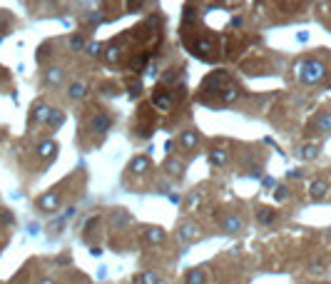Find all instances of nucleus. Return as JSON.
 <instances>
[{
  "mask_svg": "<svg viewBox=\"0 0 331 284\" xmlns=\"http://www.w3.org/2000/svg\"><path fill=\"white\" fill-rule=\"evenodd\" d=\"M35 210H40L43 214H53L60 210V195H58V190H48V192H43L38 200H35Z\"/></svg>",
  "mask_w": 331,
  "mask_h": 284,
  "instance_id": "obj_3",
  "label": "nucleus"
},
{
  "mask_svg": "<svg viewBox=\"0 0 331 284\" xmlns=\"http://www.w3.org/2000/svg\"><path fill=\"white\" fill-rule=\"evenodd\" d=\"M58 152H60V145L53 140V137H48V140H43L38 145V157H40L45 165H50V162L58 157Z\"/></svg>",
  "mask_w": 331,
  "mask_h": 284,
  "instance_id": "obj_10",
  "label": "nucleus"
},
{
  "mask_svg": "<svg viewBox=\"0 0 331 284\" xmlns=\"http://www.w3.org/2000/svg\"><path fill=\"white\" fill-rule=\"evenodd\" d=\"M110 65H115L117 60H120V48L117 45H110V48H105V55H102Z\"/></svg>",
  "mask_w": 331,
  "mask_h": 284,
  "instance_id": "obj_27",
  "label": "nucleus"
},
{
  "mask_svg": "<svg viewBox=\"0 0 331 284\" xmlns=\"http://www.w3.org/2000/svg\"><path fill=\"white\" fill-rule=\"evenodd\" d=\"M301 175H304V172H301V170H291V172H289V177H291V180H299V177H301Z\"/></svg>",
  "mask_w": 331,
  "mask_h": 284,
  "instance_id": "obj_33",
  "label": "nucleus"
},
{
  "mask_svg": "<svg viewBox=\"0 0 331 284\" xmlns=\"http://www.w3.org/2000/svg\"><path fill=\"white\" fill-rule=\"evenodd\" d=\"M199 202H202V195H199V192H190V200H187V212H192Z\"/></svg>",
  "mask_w": 331,
  "mask_h": 284,
  "instance_id": "obj_29",
  "label": "nucleus"
},
{
  "mask_svg": "<svg viewBox=\"0 0 331 284\" xmlns=\"http://www.w3.org/2000/svg\"><path fill=\"white\" fill-rule=\"evenodd\" d=\"M139 90H142V85H139V82H130V95L137 97V95H139Z\"/></svg>",
  "mask_w": 331,
  "mask_h": 284,
  "instance_id": "obj_32",
  "label": "nucleus"
},
{
  "mask_svg": "<svg viewBox=\"0 0 331 284\" xmlns=\"http://www.w3.org/2000/svg\"><path fill=\"white\" fill-rule=\"evenodd\" d=\"M157 284H167V282H164V279H159V282H157Z\"/></svg>",
  "mask_w": 331,
  "mask_h": 284,
  "instance_id": "obj_36",
  "label": "nucleus"
},
{
  "mask_svg": "<svg viewBox=\"0 0 331 284\" xmlns=\"http://www.w3.org/2000/svg\"><path fill=\"white\" fill-rule=\"evenodd\" d=\"M0 222H3V224H13V214H10V210H0Z\"/></svg>",
  "mask_w": 331,
  "mask_h": 284,
  "instance_id": "obj_31",
  "label": "nucleus"
},
{
  "mask_svg": "<svg viewBox=\"0 0 331 284\" xmlns=\"http://www.w3.org/2000/svg\"><path fill=\"white\" fill-rule=\"evenodd\" d=\"M50 110H53V107H50L45 100H35L33 107H30V117H28V120H30V127H35V125H38V127H40V125H48Z\"/></svg>",
  "mask_w": 331,
  "mask_h": 284,
  "instance_id": "obj_4",
  "label": "nucleus"
},
{
  "mask_svg": "<svg viewBox=\"0 0 331 284\" xmlns=\"http://www.w3.org/2000/svg\"><path fill=\"white\" fill-rule=\"evenodd\" d=\"M164 239H167V232L159 224H144L142 227V242L144 244L157 247V244H164Z\"/></svg>",
  "mask_w": 331,
  "mask_h": 284,
  "instance_id": "obj_6",
  "label": "nucleus"
},
{
  "mask_svg": "<svg viewBox=\"0 0 331 284\" xmlns=\"http://www.w3.org/2000/svg\"><path fill=\"white\" fill-rule=\"evenodd\" d=\"M177 142H180V147H182L185 152H195L199 147V132L197 130H182L180 137H177Z\"/></svg>",
  "mask_w": 331,
  "mask_h": 284,
  "instance_id": "obj_12",
  "label": "nucleus"
},
{
  "mask_svg": "<svg viewBox=\"0 0 331 284\" xmlns=\"http://www.w3.org/2000/svg\"><path fill=\"white\" fill-rule=\"evenodd\" d=\"M296 72H299V80L304 85H319L326 77V65L319 58H306L296 65Z\"/></svg>",
  "mask_w": 331,
  "mask_h": 284,
  "instance_id": "obj_1",
  "label": "nucleus"
},
{
  "mask_svg": "<svg viewBox=\"0 0 331 284\" xmlns=\"http://www.w3.org/2000/svg\"><path fill=\"white\" fill-rule=\"evenodd\" d=\"M63 125H65V110H60V107H53V110H50V117H48V125H45V127H48L50 132H58Z\"/></svg>",
  "mask_w": 331,
  "mask_h": 284,
  "instance_id": "obj_15",
  "label": "nucleus"
},
{
  "mask_svg": "<svg viewBox=\"0 0 331 284\" xmlns=\"http://www.w3.org/2000/svg\"><path fill=\"white\" fill-rule=\"evenodd\" d=\"M237 97H239V87H237V85H229V87H227V90L222 92V102H224V105L234 102Z\"/></svg>",
  "mask_w": 331,
  "mask_h": 284,
  "instance_id": "obj_26",
  "label": "nucleus"
},
{
  "mask_svg": "<svg viewBox=\"0 0 331 284\" xmlns=\"http://www.w3.org/2000/svg\"><path fill=\"white\" fill-rule=\"evenodd\" d=\"M43 82H45L48 87H60V85L65 82V70H63L60 65H48V68L43 70Z\"/></svg>",
  "mask_w": 331,
  "mask_h": 284,
  "instance_id": "obj_11",
  "label": "nucleus"
},
{
  "mask_svg": "<svg viewBox=\"0 0 331 284\" xmlns=\"http://www.w3.org/2000/svg\"><path fill=\"white\" fill-rule=\"evenodd\" d=\"M319 152H321V147H319V145H304V147L299 150V157H301L304 162H309V160H316V157H319Z\"/></svg>",
  "mask_w": 331,
  "mask_h": 284,
  "instance_id": "obj_22",
  "label": "nucleus"
},
{
  "mask_svg": "<svg viewBox=\"0 0 331 284\" xmlns=\"http://www.w3.org/2000/svg\"><path fill=\"white\" fill-rule=\"evenodd\" d=\"M286 197H289V187H286V185H276V187H274V200H276V202H284Z\"/></svg>",
  "mask_w": 331,
  "mask_h": 284,
  "instance_id": "obj_28",
  "label": "nucleus"
},
{
  "mask_svg": "<svg viewBox=\"0 0 331 284\" xmlns=\"http://www.w3.org/2000/svg\"><path fill=\"white\" fill-rule=\"evenodd\" d=\"M157 282H159V274L152 272V269H147V272H142V274L134 277V284H157Z\"/></svg>",
  "mask_w": 331,
  "mask_h": 284,
  "instance_id": "obj_24",
  "label": "nucleus"
},
{
  "mask_svg": "<svg viewBox=\"0 0 331 284\" xmlns=\"http://www.w3.org/2000/svg\"><path fill=\"white\" fill-rule=\"evenodd\" d=\"M316 130L319 132H331V112H319L316 115Z\"/></svg>",
  "mask_w": 331,
  "mask_h": 284,
  "instance_id": "obj_23",
  "label": "nucleus"
},
{
  "mask_svg": "<svg viewBox=\"0 0 331 284\" xmlns=\"http://www.w3.org/2000/svg\"><path fill=\"white\" fill-rule=\"evenodd\" d=\"M87 92H90V87H87L85 80H72V82L67 85V97L75 100V102H77V100H85Z\"/></svg>",
  "mask_w": 331,
  "mask_h": 284,
  "instance_id": "obj_14",
  "label": "nucleus"
},
{
  "mask_svg": "<svg viewBox=\"0 0 331 284\" xmlns=\"http://www.w3.org/2000/svg\"><path fill=\"white\" fill-rule=\"evenodd\" d=\"M257 222L264 224V227L274 224V222H276V210H271V207H259V210H257Z\"/></svg>",
  "mask_w": 331,
  "mask_h": 284,
  "instance_id": "obj_21",
  "label": "nucleus"
},
{
  "mask_svg": "<svg viewBox=\"0 0 331 284\" xmlns=\"http://www.w3.org/2000/svg\"><path fill=\"white\" fill-rule=\"evenodd\" d=\"M149 170H152V160L147 155H137V157L130 160V165H127V172L130 175H144Z\"/></svg>",
  "mask_w": 331,
  "mask_h": 284,
  "instance_id": "obj_13",
  "label": "nucleus"
},
{
  "mask_svg": "<svg viewBox=\"0 0 331 284\" xmlns=\"http://www.w3.org/2000/svg\"><path fill=\"white\" fill-rule=\"evenodd\" d=\"M50 48H53V45H50V43H45V45H43V48L38 50V55H35V58H38V63L48 60V55H50Z\"/></svg>",
  "mask_w": 331,
  "mask_h": 284,
  "instance_id": "obj_30",
  "label": "nucleus"
},
{
  "mask_svg": "<svg viewBox=\"0 0 331 284\" xmlns=\"http://www.w3.org/2000/svg\"><path fill=\"white\" fill-rule=\"evenodd\" d=\"M130 222H132V217H130V212H127V210H122V207L110 212V224H112V227H117V229L127 227Z\"/></svg>",
  "mask_w": 331,
  "mask_h": 284,
  "instance_id": "obj_17",
  "label": "nucleus"
},
{
  "mask_svg": "<svg viewBox=\"0 0 331 284\" xmlns=\"http://www.w3.org/2000/svg\"><path fill=\"white\" fill-rule=\"evenodd\" d=\"M244 217L237 212H227L222 217V222H219V227H222V232L224 234H239V232H244Z\"/></svg>",
  "mask_w": 331,
  "mask_h": 284,
  "instance_id": "obj_5",
  "label": "nucleus"
},
{
  "mask_svg": "<svg viewBox=\"0 0 331 284\" xmlns=\"http://www.w3.org/2000/svg\"><path fill=\"white\" fill-rule=\"evenodd\" d=\"M227 162H229V152H227L224 147L209 150V165H212V167H224Z\"/></svg>",
  "mask_w": 331,
  "mask_h": 284,
  "instance_id": "obj_18",
  "label": "nucleus"
},
{
  "mask_svg": "<svg viewBox=\"0 0 331 284\" xmlns=\"http://www.w3.org/2000/svg\"><path fill=\"white\" fill-rule=\"evenodd\" d=\"M35 284H55V279H50V277H43V279H38Z\"/></svg>",
  "mask_w": 331,
  "mask_h": 284,
  "instance_id": "obj_35",
  "label": "nucleus"
},
{
  "mask_svg": "<svg viewBox=\"0 0 331 284\" xmlns=\"http://www.w3.org/2000/svg\"><path fill=\"white\" fill-rule=\"evenodd\" d=\"M85 53H87L90 58H102V55H105V45H102V43H87Z\"/></svg>",
  "mask_w": 331,
  "mask_h": 284,
  "instance_id": "obj_25",
  "label": "nucleus"
},
{
  "mask_svg": "<svg viewBox=\"0 0 331 284\" xmlns=\"http://www.w3.org/2000/svg\"><path fill=\"white\" fill-rule=\"evenodd\" d=\"M67 48H70L72 53H85V48H87V38H85L82 33H72V35L67 38Z\"/></svg>",
  "mask_w": 331,
  "mask_h": 284,
  "instance_id": "obj_19",
  "label": "nucleus"
},
{
  "mask_svg": "<svg viewBox=\"0 0 331 284\" xmlns=\"http://www.w3.org/2000/svg\"><path fill=\"white\" fill-rule=\"evenodd\" d=\"M152 105L157 107V112H170L172 105H175V100H172V95L164 87H154L152 90Z\"/></svg>",
  "mask_w": 331,
  "mask_h": 284,
  "instance_id": "obj_9",
  "label": "nucleus"
},
{
  "mask_svg": "<svg viewBox=\"0 0 331 284\" xmlns=\"http://www.w3.org/2000/svg\"><path fill=\"white\" fill-rule=\"evenodd\" d=\"M309 195H311V200H314V202L324 200V197L329 195V182H326V180H314V182H311V187H309Z\"/></svg>",
  "mask_w": 331,
  "mask_h": 284,
  "instance_id": "obj_16",
  "label": "nucleus"
},
{
  "mask_svg": "<svg viewBox=\"0 0 331 284\" xmlns=\"http://www.w3.org/2000/svg\"><path fill=\"white\" fill-rule=\"evenodd\" d=\"M207 282V272H204V267H192V269H187V274H185V284H204Z\"/></svg>",
  "mask_w": 331,
  "mask_h": 284,
  "instance_id": "obj_20",
  "label": "nucleus"
},
{
  "mask_svg": "<svg viewBox=\"0 0 331 284\" xmlns=\"http://www.w3.org/2000/svg\"><path fill=\"white\" fill-rule=\"evenodd\" d=\"M162 172H167L172 180H182V177H185V172H187V165H185V160H180V157L170 155V157L164 160V165H162Z\"/></svg>",
  "mask_w": 331,
  "mask_h": 284,
  "instance_id": "obj_8",
  "label": "nucleus"
},
{
  "mask_svg": "<svg viewBox=\"0 0 331 284\" xmlns=\"http://www.w3.org/2000/svg\"><path fill=\"white\" fill-rule=\"evenodd\" d=\"M110 130H112V117L107 110H97L87 122V132H92V135H107Z\"/></svg>",
  "mask_w": 331,
  "mask_h": 284,
  "instance_id": "obj_2",
  "label": "nucleus"
},
{
  "mask_svg": "<svg viewBox=\"0 0 331 284\" xmlns=\"http://www.w3.org/2000/svg\"><path fill=\"white\" fill-rule=\"evenodd\" d=\"M199 234H202V227H199L195 219H182V222L177 224V237H180L182 242H195Z\"/></svg>",
  "mask_w": 331,
  "mask_h": 284,
  "instance_id": "obj_7",
  "label": "nucleus"
},
{
  "mask_svg": "<svg viewBox=\"0 0 331 284\" xmlns=\"http://www.w3.org/2000/svg\"><path fill=\"white\" fill-rule=\"evenodd\" d=\"M90 254H92V257H100L102 249H100V247H90Z\"/></svg>",
  "mask_w": 331,
  "mask_h": 284,
  "instance_id": "obj_34",
  "label": "nucleus"
}]
</instances>
